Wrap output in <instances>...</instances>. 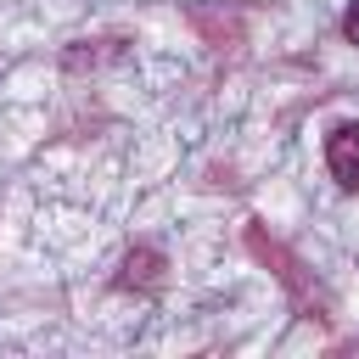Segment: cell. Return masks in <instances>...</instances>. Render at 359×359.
Returning a JSON list of instances; mask_svg holds the SVG:
<instances>
[{
    "instance_id": "obj_1",
    "label": "cell",
    "mask_w": 359,
    "mask_h": 359,
    "mask_svg": "<svg viewBox=\"0 0 359 359\" xmlns=\"http://www.w3.org/2000/svg\"><path fill=\"white\" fill-rule=\"evenodd\" d=\"M325 168H331V180L342 191H359V123L353 118L325 135Z\"/></svg>"
},
{
    "instance_id": "obj_2",
    "label": "cell",
    "mask_w": 359,
    "mask_h": 359,
    "mask_svg": "<svg viewBox=\"0 0 359 359\" xmlns=\"http://www.w3.org/2000/svg\"><path fill=\"white\" fill-rule=\"evenodd\" d=\"M157 286L163 280V252H151V247H135L129 258H123V275H118V286Z\"/></svg>"
},
{
    "instance_id": "obj_3",
    "label": "cell",
    "mask_w": 359,
    "mask_h": 359,
    "mask_svg": "<svg viewBox=\"0 0 359 359\" xmlns=\"http://www.w3.org/2000/svg\"><path fill=\"white\" fill-rule=\"evenodd\" d=\"M342 39L359 45V0H348V11H342Z\"/></svg>"
}]
</instances>
